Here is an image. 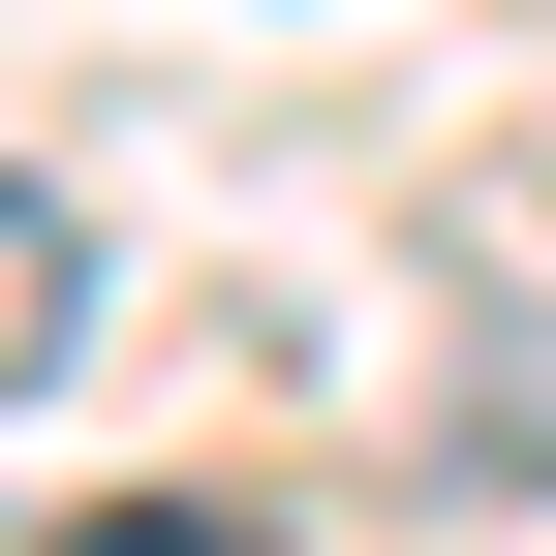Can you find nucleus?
<instances>
[{
	"label": "nucleus",
	"mask_w": 556,
	"mask_h": 556,
	"mask_svg": "<svg viewBox=\"0 0 556 556\" xmlns=\"http://www.w3.org/2000/svg\"><path fill=\"white\" fill-rule=\"evenodd\" d=\"M62 556H278V526H248V495H93Z\"/></svg>",
	"instance_id": "nucleus-2"
},
{
	"label": "nucleus",
	"mask_w": 556,
	"mask_h": 556,
	"mask_svg": "<svg viewBox=\"0 0 556 556\" xmlns=\"http://www.w3.org/2000/svg\"><path fill=\"white\" fill-rule=\"evenodd\" d=\"M31 371H93V217L0 155V402H31Z\"/></svg>",
	"instance_id": "nucleus-1"
}]
</instances>
